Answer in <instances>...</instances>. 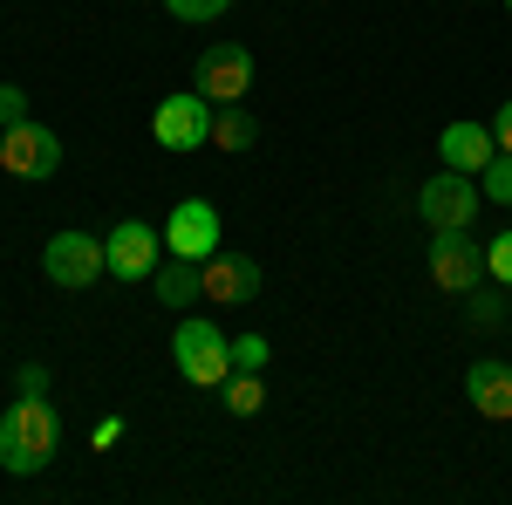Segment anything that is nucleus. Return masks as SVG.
Instances as JSON below:
<instances>
[{
	"label": "nucleus",
	"mask_w": 512,
	"mask_h": 505,
	"mask_svg": "<svg viewBox=\"0 0 512 505\" xmlns=\"http://www.w3.org/2000/svg\"><path fill=\"white\" fill-rule=\"evenodd\" d=\"M55 451H62V424H55V410H48L41 396L7 403V417H0V465L14 471V478H35V471L55 465Z\"/></svg>",
	"instance_id": "1"
},
{
	"label": "nucleus",
	"mask_w": 512,
	"mask_h": 505,
	"mask_svg": "<svg viewBox=\"0 0 512 505\" xmlns=\"http://www.w3.org/2000/svg\"><path fill=\"white\" fill-rule=\"evenodd\" d=\"M478 205H485L478 178H472V171H451V164H444L431 185L417 192V219H424L431 233H472Z\"/></svg>",
	"instance_id": "2"
},
{
	"label": "nucleus",
	"mask_w": 512,
	"mask_h": 505,
	"mask_svg": "<svg viewBox=\"0 0 512 505\" xmlns=\"http://www.w3.org/2000/svg\"><path fill=\"white\" fill-rule=\"evenodd\" d=\"M171 362H178V376L198 389L226 383L233 376V335H219L212 321H178V335H171Z\"/></svg>",
	"instance_id": "3"
},
{
	"label": "nucleus",
	"mask_w": 512,
	"mask_h": 505,
	"mask_svg": "<svg viewBox=\"0 0 512 505\" xmlns=\"http://www.w3.org/2000/svg\"><path fill=\"white\" fill-rule=\"evenodd\" d=\"M151 137H158L164 151H198V144H212V96H198V89L164 96L158 117H151Z\"/></svg>",
	"instance_id": "4"
},
{
	"label": "nucleus",
	"mask_w": 512,
	"mask_h": 505,
	"mask_svg": "<svg viewBox=\"0 0 512 505\" xmlns=\"http://www.w3.org/2000/svg\"><path fill=\"white\" fill-rule=\"evenodd\" d=\"M41 273L62 287V294H82L89 280H103V239L96 233H55L48 239V253H41Z\"/></svg>",
	"instance_id": "5"
},
{
	"label": "nucleus",
	"mask_w": 512,
	"mask_h": 505,
	"mask_svg": "<svg viewBox=\"0 0 512 505\" xmlns=\"http://www.w3.org/2000/svg\"><path fill=\"white\" fill-rule=\"evenodd\" d=\"M0 171H14V178H55L62 171V137L28 123V117L7 123L0 130Z\"/></svg>",
	"instance_id": "6"
},
{
	"label": "nucleus",
	"mask_w": 512,
	"mask_h": 505,
	"mask_svg": "<svg viewBox=\"0 0 512 505\" xmlns=\"http://www.w3.org/2000/svg\"><path fill=\"white\" fill-rule=\"evenodd\" d=\"M158 246H164V233H151L144 219H123L117 233H103V267H110V280H151L158 273Z\"/></svg>",
	"instance_id": "7"
},
{
	"label": "nucleus",
	"mask_w": 512,
	"mask_h": 505,
	"mask_svg": "<svg viewBox=\"0 0 512 505\" xmlns=\"http://www.w3.org/2000/svg\"><path fill=\"white\" fill-rule=\"evenodd\" d=\"M192 89L198 96H212V103H239L246 89H253V55L239 48V41H219V48H205L192 69Z\"/></svg>",
	"instance_id": "8"
},
{
	"label": "nucleus",
	"mask_w": 512,
	"mask_h": 505,
	"mask_svg": "<svg viewBox=\"0 0 512 505\" xmlns=\"http://www.w3.org/2000/svg\"><path fill=\"white\" fill-rule=\"evenodd\" d=\"M164 246H171L178 260H212V253H219V205L178 198L171 219H164Z\"/></svg>",
	"instance_id": "9"
},
{
	"label": "nucleus",
	"mask_w": 512,
	"mask_h": 505,
	"mask_svg": "<svg viewBox=\"0 0 512 505\" xmlns=\"http://www.w3.org/2000/svg\"><path fill=\"white\" fill-rule=\"evenodd\" d=\"M431 280L444 294H472L485 280V246H472L465 233H437L431 239Z\"/></svg>",
	"instance_id": "10"
},
{
	"label": "nucleus",
	"mask_w": 512,
	"mask_h": 505,
	"mask_svg": "<svg viewBox=\"0 0 512 505\" xmlns=\"http://www.w3.org/2000/svg\"><path fill=\"white\" fill-rule=\"evenodd\" d=\"M198 280H205V301H226V308H239V301L260 294V267H253L246 253H212V260H198Z\"/></svg>",
	"instance_id": "11"
},
{
	"label": "nucleus",
	"mask_w": 512,
	"mask_h": 505,
	"mask_svg": "<svg viewBox=\"0 0 512 505\" xmlns=\"http://www.w3.org/2000/svg\"><path fill=\"white\" fill-rule=\"evenodd\" d=\"M465 396H472L478 417L506 424V417H512V362H499V355H478L472 369H465Z\"/></svg>",
	"instance_id": "12"
},
{
	"label": "nucleus",
	"mask_w": 512,
	"mask_h": 505,
	"mask_svg": "<svg viewBox=\"0 0 512 505\" xmlns=\"http://www.w3.org/2000/svg\"><path fill=\"white\" fill-rule=\"evenodd\" d=\"M437 151H444V164L451 171H485L492 157H499V144H492V123H451L444 137H437Z\"/></svg>",
	"instance_id": "13"
},
{
	"label": "nucleus",
	"mask_w": 512,
	"mask_h": 505,
	"mask_svg": "<svg viewBox=\"0 0 512 505\" xmlns=\"http://www.w3.org/2000/svg\"><path fill=\"white\" fill-rule=\"evenodd\" d=\"M151 287H158V301H164V308H192V301H205L198 260H178V253H171V267L151 273Z\"/></svg>",
	"instance_id": "14"
},
{
	"label": "nucleus",
	"mask_w": 512,
	"mask_h": 505,
	"mask_svg": "<svg viewBox=\"0 0 512 505\" xmlns=\"http://www.w3.org/2000/svg\"><path fill=\"white\" fill-rule=\"evenodd\" d=\"M253 137H260V123L246 117L239 103H226V117H212V144L219 151H253Z\"/></svg>",
	"instance_id": "15"
},
{
	"label": "nucleus",
	"mask_w": 512,
	"mask_h": 505,
	"mask_svg": "<svg viewBox=\"0 0 512 505\" xmlns=\"http://www.w3.org/2000/svg\"><path fill=\"white\" fill-rule=\"evenodd\" d=\"M226 410H233V417H260V410H267V389H260V376L233 369V383H226Z\"/></svg>",
	"instance_id": "16"
},
{
	"label": "nucleus",
	"mask_w": 512,
	"mask_h": 505,
	"mask_svg": "<svg viewBox=\"0 0 512 505\" xmlns=\"http://www.w3.org/2000/svg\"><path fill=\"white\" fill-rule=\"evenodd\" d=\"M478 192L492 198V205H512V157H506V151H499L492 164H485V171H478Z\"/></svg>",
	"instance_id": "17"
},
{
	"label": "nucleus",
	"mask_w": 512,
	"mask_h": 505,
	"mask_svg": "<svg viewBox=\"0 0 512 505\" xmlns=\"http://www.w3.org/2000/svg\"><path fill=\"white\" fill-rule=\"evenodd\" d=\"M267 355H274V342H267V335H239V342H233V369L260 376V369H267Z\"/></svg>",
	"instance_id": "18"
},
{
	"label": "nucleus",
	"mask_w": 512,
	"mask_h": 505,
	"mask_svg": "<svg viewBox=\"0 0 512 505\" xmlns=\"http://www.w3.org/2000/svg\"><path fill=\"white\" fill-rule=\"evenodd\" d=\"M233 0H164V14H178V21H219Z\"/></svg>",
	"instance_id": "19"
},
{
	"label": "nucleus",
	"mask_w": 512,
	"mask_h": 505,
	"mask_svg": "<svg viewBox=\"0 0 512 505\" xmlns=\"http://www.w3.org/2000/svg\"><path fill=\"white\" fill-rule=\"evenodd\" d=\"M485 273H492L499 287H512V233H499L492 246H485Z\"/></svg>",
	"instance_id": "20"
},
{
	"label": "nucleus",
	"mask_w": 512,
	"mask_h": 505,
	"mask_svg": "<svg viewBox=\"0 0 512 505\" xmlns=\"http://www.w3.org/2000/svg\"><path fill=\"white\" fill-rule=\"evenodd\" d=\"M21 117H28V96H21L14 82H0V130H7V123H21Z\"/></svg>",
	"instance_id": "21"
},
{
	"label": "nucleus",
	"mask_w": 512,
	"mask_h": 505,
	"mask_svg": "<svg viewBox=\"0 0 512 505\" xmlns=\"http://www.w3.org/2000/svg\"><path fill=\"white\" fill-rule=\"evenodd\" d=\"M48 389V369L41 362H21V396H41Z\"/></svg>",
	"instance_id": "22"
},
{
	"label": "nucleus",
	"mask_w": 512,
	"mask_h": 505,
	"mask_svg": "<svg viewBox=\"0 0 512 505\" xmlns=\"http://www.w3.org/2000/svg\"><path fill=\"white\" fill-rule=\"evenodd\" d=\"M492 144H499V151L512 157V103H506V110H499V117H492Z\"/></svg>",
	"instance_id": "23"
},
{
	"label": "nucleus",
	"mask_w": 512,
	"mask_h": 505,
	"mask_svg": "<svg viewBox=\"0 0 512 505\" xmlns=\"http://www.w3.org/2000/svg\"><path fill=\"white\" fill-rule=\"evenodd\" d=\"M117 437H123V417H103V424H96V444H103V451H110Z\"/></svg>",
	"instance_id": "24"
},
{
	"label": "nucleus",
	"mask_w": 512,
	"mask_h": 505,
	"mask_svg": "<svg viewBox=\"0 0 512 505\" xmlns=\"http://www.w3.org/2000/svg\"><path fill=\"white\" fill-rule=\"evenodd\" d=\"M506 7H512V0H506Z\"/></svg>",
	"instance_id": "25"
}]
</instances>
